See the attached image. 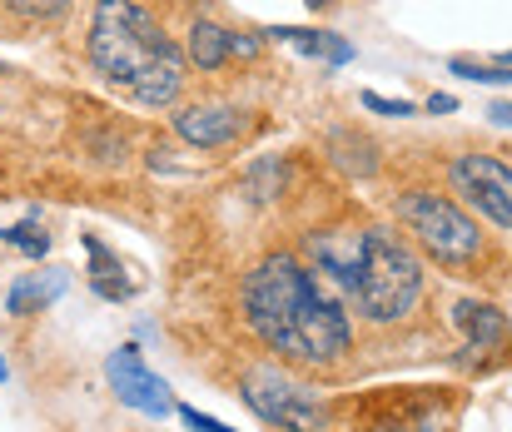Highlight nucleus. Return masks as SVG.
<instances>
[{"label": "nucleus", "mask_w": 512, "mask_h": 432, "mask_svg": "<svg viewBox=\"0 0 512 432\" xmlns=\"http://www.w3.org/2000/svg\"><path fill=\"white\" fill-rule=\"evenodd\" d=\"M60 293H65V274H60V269H50L45 279H40V274H30V279L10 284V293H5V308H10L15 318H25V313H40V308H50Z\"/></svg>", "instance_id": "f8f14e48"}, {"label": "nucleus", "mask_w": 512, "mask_h": 432, "mask_svg": "<svg viewBox=\"0 0 512 432\" xmlns=\"http://www.w3.org/2000/svg\"><path fill=\"white\" fill-rule=\"evenodd\" d=\"M488 120H493V125H512V100H498V105H488Z\"/></svg>", "instance_id": "412c9836"}, {"label": "nucleus", "mask_w": 512, "mask_h": 432, "mask_svg": "<svg viewBox=\"0 0 512 432\" xmlns=\"http://www.w3.org/2000/svg\"><path fill=\"white\" fill-rule=\"evenodd\" d=\"M5 378H10V368H5V358H0V383H5Z\"/></svg>", "instance_id": "4be33fe9"}, {"label": "nucleus", "mask_w": 512, "mask_h": 432, "mask_svg": "<svg viewBox=\"0 0 512 432\" xmlns=\"http://www.w3.org/2000/svg\"><path fill=\"white\" fill-rule=\"evenodd\" d=\"M398 219L408 224V234L418 239V249L433 254V259L448 264V269L473 264L478 249H483L478 224H473L453 199H443V194H423V189H418V194H403V199H398Z\"/></svg>", "instance_id": "20e7f679"}, {"label": "nucleus", "mask_w": 512, "mask_h": 432, "mask_svg": "<svg viewBox=\"0 0 512 432\" xmlns=\"http://www.w3.org/2000/svg\"><path fill=\"white\" fill-rule=\"evenodd\" d=\"M423 293V259L393 229H363V254L353 269L348 298L368 323H398Z\"/></svg>", "instance_id": "7ed1b4c3"}, {"label": "nucleus", "mask_w": 512, "mask_h": 432, "mask_svg": "<svg viewBox=\"0 0 512 432\" xmlns=\"http://www.w3.org/2000/svg\"><path fill=\"white\" fill-rule=\"evenodd\" d=\"M229 55L234 50H229V30L224 25H214V20H194L189 25V60L199 70H219Z\"/></svg>", "instance_id": "ddd939ff"}, {"label": "nucleus", "mask_w": 512, "mask_h": 432, "mask_svg": "<svg viewBox=\"0 0 512 432\" xmlns=\"http://www.w3.org/2000/svg\"><path fill=\"white\" fill-rule=\"evenodd\" d=\"M105 378H110V388H115V398H120L125 408H135V413H145V418H160V423L174 413L165 378H155V373L140 363L135 348L110 353V358H105Z\"/></svg>", "instance_id": "0eeeda50"}, {"label": "nucleus", "mask_w": 512, "mask_h": 432, "mask_svg": "<svg viewBox=\"0 0 512 432\" xmlns=\"http://www.w3.org/2000/svg\"><path fill=\"white\" fill-rule=\"evenodd\" d=\"M448 70L453 75H463V80H473V85H512V65H483V60H448Z\"/></svg>", "instance_id": "2eb2a0df"}, {"label": "nucleus", "mask_w": 512, "mask_h": 432, "mask_svg": "<svg viewBox=\"0 0 512 432\" xmlns=\"http://www.w3.org/2000/svg\"><path fill=\"white\" fill-rule=\"evenodd\" d=\"M85 249H90V284H95L100 298H130V293H135L130 279H120V274H125L120 259H110V249H105L95 234H85Z\"/></svg>", "instance_id": "4468645a"}, {"label": "nucleus", "mask_w": 512, "mask_h": 432, "mask_svg": "<svg viewBox=\"0 0 512 432\" xmlns=\"http://www.w3.org/2000/svg\"><path fill=\"white\" fill-rule=\"evenodd\" d=\"M0 239H5V244H15V249H20V254H30V259H40V254L50 249V239H45V234H40L35 224H15V229H0Z\"/></svg>", "instance_id": "f3484780"}, {"label": "nucleus", "mask_w": 512, "mask_h": 432, "mask_svg": "<svg viewBox=\"0 0 512 432\" xmlns=\"http://www.w3.org/2000/svg\"><path fill=\"white\" fill-rule=\"evenodd\" d=\"M274 40H284V45H294V50H304V55H314V60H324V65H348L353 60V45L334 35V30H299V25H279V30H269Z\"/></svg>", "instance_id": "9b49d317"}, {"label": "nucleus", "mask_w": 512, "mask_h": 432, "mask_svg": "<svg viewBox=\"0 0 512 432\" xmlns=\"http://www.w3.org/2000/svg\"><path fill=\"white\" fill-rule=\"evenodd\" d=\"M383 432H393V428H383Z\"/></svg>", "instance_id": "393cba45"}, {"label": "nucleus", "mask_w": 512, "mask_h": 432, "mask_svg": "<svg viewBox=\"0 0 512 432\" xmlns=\"http://www.w3.org/2000/svg\"><path fill=\"white\" fill-rule=\"evenodd\" d=\"M239 398H244L264 423H274V428H284V432L324 428V403H319L304 383L284 378L279 368H254V373L239 383Z\"/></svg>", "instance_id": "39448f33"}, {"label": "nucleus", "mask_w": 512, "mask_h": 432, "mask_svg": "<svg viewBox=\"0 0 512 432\" xmlns=\"http://www.w3.org/2000/svg\"><path fill=\"white\" fill-rule=\"evenodd\" d=\"M453 110H458L453 95H433V100H428V115H453Z\"/></svg>", "instance_id": "aec40b11"}, {"label": "nucleus", "mask_w": 512, "mask_h": 432, "mask_svg": "<svg viewBox=\"0 0 512 432\" xmlns=\"http://www.w3.org/2000/svg\"><path fill=\"white\" fill-rule=\"evenodd\" d=\"M95 70L135 105H170L184 85V55L140 0H100L90 15Z\"/></svg>", "instance_id": "f03ea898"}, {"label": "nucleus", "mask_w": 512, "mask_h": 432, "mask_svg": "<svg viewBox=\"0 0 512 432\" xmlns=\"http://www.w3.org/2000/svg\"><path fill=\"white\" fill-rule=\"evenodd\" d=\"M309 254H314V264L348 293L353 269H358V254H363V229H324V234L309 239Z\"/></svg>", "instance_id": "1a4fd4ad"}, {"label": "nucleus", "mask_w": 512, "mask_h": 432, "mask_svg": "<svg viewBox=\"0 0 512 432\" xmlns=\"http://www.w3.org/2000/svg\"><path fill=\"white\" fill-rule=\"evenodd\" d=\"M503 65H512V50H508V55H503Z\"/></svg>", "instance_id": "5701e85b"}, {"label": "nucleus", "mask_w": 512, "mask_h": 432, "mask_svg": "<svg viewBox=\"0 0 512 432\" xmlns=\"http://www.w3.org/2000/svg\"><path fill=\"white\" fill-rule=\"evenodd\" d=\"M309 5H319V0H309Z\"/></svg>", "instance_id": "b1692460"}, {"label": "nucleus", "mask_w": 512, "mask_h": 432, "mask_svg": "<svg viewBox=\"0 0 512 432\" xmlns=\"http://www.w3.org/2000/svg\"><path fill=\"white\" fill-rule=\"evenodd\" d=\"M363 110H373V115H388V120L418 115V105H408V100H383V95H373V90H363Z\"/></svg>", "instance_id": "a211bd4d"}, {"label": "nucleus", "mask_w": 512, "mask_h": 432, "mask_svg": "<svg viewBox=\"0 0 512 432\" xmlns=\"http://www.w3.org/2000/svg\"><path fill=\"white\" fill-rule=\"evenodd\" d=\"M5 10H15L20 20H60L70 10V0H0Z\"/></svg>", "instance_id": "dca6fc26"}, {"label": "nucleus", "mask_w": 512, "mask_h": 432, "mask_svg": "<svg viewBox=\"0 0 512 432\" xmlns=\"http://www.w3.org/2000/svg\"><path fill=\"white\" fill-rule=\"evenodd\" d=\"M448 179H453V194L468 209H478L498 229H512V169L503 159H493V154H458Z\"/></svg>", "instance_id": "423d86ee"}, {"label": "nucleus", "mask_w": 512, "mask_h": 432, "mask_svg": "<svg viewBox=\"0 0 512 432\" xmlns=\"http://www.w3.org/2000/svg\"><path fill=\"white\" fill-rule=\"evenodd\" d=\"M239 303H244V323L279 358H294V363H339L343 353H348V343H353V328H348L343 303L294 254L259 259L244 274Z\"/></svg>", "instance_id": "f257e3e1"}, {"label": "nucleus", "mask_w": 512, "mask_h": 432, "mask_svg": "<svg viewBox=\"0 0 512 432\" xmlns=\"http://www.w3.org/2000/svg\"><path fill=\"white\" fill-rule=\"evenodd\" d=\"M179 418H184V428H194V432H234V428H224L219 418H204L199 408H179Z\"/></svg>", "instance_id": "6ab92c4d"}, {"label": "nucleus", "mask_w": 512, "mask_h": 432, "mask_svg": "<svg viewBox=\"0 0 512 432\" xmlns=\"http://www.w3.org/2000/svg\"><path fill=\"white\" fill-rule=\"evenodd\" d=\"M453 323L463 328V338H468V348H473V353L498 348V343L508 338V318H503L493 303H473V298H463V303L453 308Z\"/></svg>", "instance_id": "9d476101"}, {"label": "nucleus", "mask_w": 512, "mask_h": 432, "mask_svg": "<svg viewBox=\"0 0 512 432\" xmlns=\"http://www.w3.org/2000/svg\"><path fill=\"white\" fill-rule=\"evenodd\" d=\"M174 135L199 149H224L244 135V110L234 105H189L174 115Z\"/></svg>", "instance_id": "6e6552de"}]
</instances>
